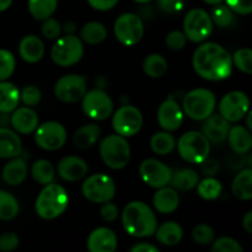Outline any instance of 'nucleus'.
I'll return each mask as SVG.
<instances>
[{
	"label": "nucleus",
	"instance_id": "nucleus-1",
	"mask_svg": "<svg viewBox=\"0 0 252 252\" xmlns=\"http://www.w3.org/2000/svg\"><path fill=\"white\" fill-rule=\"evenodd\" d=\"M192 64L196 73L209 81L225 80L233 73L231 54L216 42L201 44L194 51Z\"/></svg>",
	"mask_w": 252,
	"mask_h": 252
},
{
	"label": "nucleus",
	"instance_id": "nucleus-2",
	"mask_svg": "<svg viewBox=\"0 0 252 252\" xmlns=\"http://www.w3.org/2000/svg\"><path fill=\"white\" fill-rule=\"evenodd\" d=\"M122 225L128 235L147 238L154 235L158 221L154 212L148 204L140 201H133L123 208Z\"/></svg>",
	"mask_w": 252,
	"mask_h": 252
},
{
	"label": "nucleus",
	"instance_id": "nucleus-3",
	"mask_svg": "<svg viewBox=\"0 0 252 252\" xmlns=\"http://www.w3.org/2000/svg\"><path fill=\"white\" fill-rule=\"evenodd\" d=\"M69 204L68 192L61 185L49 184L39 192L34 203V209L39 218L52 220L61 217Z\"/></svg>",
	"mask_w": 252,
	"mask_h": 252
},
{
	"label": "nucleus",
	"instance_id": "nucleus-4",
	"mask_svg": "<svg viewBox=\"0 0 252 252\" xmlns=\"http://www.w3.org/2000/svg\"><path fill=\"white\" fill-rule=\"evenodd\" d=\"M100 157L107 167L121 170L128 165L130 160V147L125 137L110 134L101 142Z\"/></svg>",
	"mask_w": 252,
	"mask_h": 252
},
{
	"label": "nucleus",
	"instance_id": "nucleus-5",
	"mask_svg": "<svg viewBox=\"0 0 252 252\" xmlns=\"http://www.w3.org/2000/svg\"><path fill=\"white\" fill-rule=\"evenodd\" d=\"M84 56V44L75 34H64L58 37L52 46L51 58L57 65L68 68L75 65Z\"/></svg>",
	"mask_w": 252,
	"mask_h": 252
},
{
	"label": "nucleus",
	"instance_id": "nucleus-6",
	"mask_svg": "<svg viewBox=\"0 0 252 252\" xmlns=\"http://www.w3.org/2000/svg\"><path fill=\"white\" fill-rule=\"evenodd\" d=\"M216 96L208 89H194L184 97V112L194 121H204L216 110Z\"/></svg>",
	"mask_w": 252,
	"mask_h": 252
},
{
	"label": "nucleus",
	"instance_id": "nucleus-7",
	"mask_svg": "<svg viewBox=\"0 0 252 252\" xmlns=\"http://www.w3.org/2000/svg\"><path fill=\"white\" fill-rule=\"evenodd\" d=\"M176 147L180 157L189 164H202L211 153V143L201 132L196 130L185 133Z\"/></svg>",
	"mask_w": 252,
	"mask_h": 252
},
{
	"label": "nucleus",
	"instance_id": "nucleus-8",
	"mask_svg": "<svg viewBox=\"0 0 252 252\" xmlns=\"http://www.w3.org/2000/svg\"><path fill=\"white\" fill-rule=\"evenodd\" d=\"M83 196L93 203L111 202L116 196L115 180L106 174H95L85 179L81 186Z\"/></svg>",
	"mask_w": 252,
	"mask_h": 252
},
{
	"label": "nucleus",
	"instance_id": "nucleus-9",
	"mask_svg": "<svg viewBox=\"0 0 252 252\" xmlns=\"http://www.w3.org/2000/svg\"><path fill=\"white\" fill-rule=\"evenodd\" d=\"M213 32L211 15L203 9H192L184 19V33L187 39L194 43L206 41Z\"/></svg>",
	"mask_w": 252,
	"mask_h": 252
},
{
	"label": "nucleus",
	"instance_id": "nucleus-10",
	"mask_svg": "<svg viewBox=\"0 0 252 252\" xmlns=\"http://www.w3.org/2000/svg\"><path fill=\"white\" fill-rule=\"evenodd\" d=\"M115 36L123 46L132 47L142 41L144 36V24L138 15L126 12L120 15L113 26Z\"/></svg>",
	"mask_w": 252,
	"mask_h": 252
},
{
	"label": "nucleus",
	"instance_id": "nucleus-11",
	"mask_svg": "<svg viewBox=\"0 0 252 252\" xmlns=\"http://www.w3.org/2000/svg\"><path fill=\"white\" fill-rule=\"evenodd\" d=\"M84 113L89 118L94 121H105L111 117L113 113V101L101 89H94L91 91H86L84 97L81 98Z\"/></svg>",
	"mask_w": 252,
	"mask_h": 252
},
{
	"label": "nucleus",
	"instance_id": "nucleus-12",
	"mask_svg": "<svg viewBox=\"0 0 252 252\" xmlns=\"http://www.w3.org/2000/svg\"><path fill=\"white\" fill-rule=\"evenodd\" d=\"M143 126V115L135 106L123 105L115 112L112 127L116 134L129 138L139 133Z\"/></svg>",
	"mask_w": 252,
	"mask_h": 252
},
{
	"label": "nucleus",
	"instance_id": "nucleus-13",
	"mask_svg": "<svg viewBox=\"0 0 252 252\" xmlns=\"http://www.w3.org/2000/svg\"><path fill=\"white\" fill-rule=\"evenodd\" d=\"M34 142L41 149L47 152L61 149L66 142L65 127L56 121H48L38 125L34 130Z\"/></svg>",
	"mask_w": 252,
	"mask_h": 252
},
{
	"label": "nucleus",
	"instance_id": "nucleus-14",
	"mask_svg": "<svg viewBox=\"0 0 252 252\" xmlns=\"http://www.w3.org/2000/svg\"><path fill=\"white\" fill-rule=\"evenodd\" d=\"M88 89L85 76L79 74H68L57 80L54 84V95L59 101L74 103L84 97Z\"/></svg>",
	"mask_w": 252,
	"mask_h": 252
},
{
	"label": "nucleus",
	"instance_id": "nucleus-15",
	"mask_svg": "<svg viewBox=\"0 0 252 252\" xmlns=\"http://www.w3.org/2000/svg\"><path fill=\"white\" fill-rule=\"evenodd\" d=\"M250 111L249 96L243 91L228 93L219 102V115L230 122H239Z\"/></svg>",
	"mask_w": 252,
	"mask_h": 252
},
{
	"label": "nucleus",
	"instance_id": "nucleus-16",
	"mask_svg": "<svg viewBox=\"0 0 252 252\" xmlns=\"http://www.w3.org/2000/svg\"><path fill=\"white\" fill-rule=\"evenodd\" d=\"M140 179L145 185L153 189L167 186L171 180L172 171L166 164L158 159H145L139 166Z\"/></svg>",
	"mask_w": 252,
	"mask_h": 252
},
{
	"label": "nucleus",
	"instance_id": "nucleus-17",
	"mask_svg": "<svg viewBox=\"0 0 252 252\" xmlns=\"http://www.w3.org/2000/svg\"><path fill=\"white\" fill-rule=\"evenodd\" d=\"M158 122L166 132L179 129L184 122V111L172 96H169L161 102L158 110Z\"/></svg>",
	"mask_w": 252,
	"mask_h": 252
},
{
	"label": "nucleus",
	"instance_id": "nucleus-18",
	"mask_svg": "<svg viewBox=\"0 0 252 252\" xmlns=\"http://www.w3.org/2000/svg\"><path fill=\"white\" fill-rule=\"evenodd\" d=\"M88 171V162L81 158L75 157V155H69V157L63 158L57 166V172L61 176V179L68 182H75L84 179Z\"/></svg>",
	"mask_w": 252,
	"mask_h": 252
},
{
	"label": "nucleus",
	"instance_id": "nucleus-19",
	"mask_svg": "<svg viewBox=\"0 0 252 252\" xmlns=\"http://www.w3.org/2000/svg\"><path fill=\"white\" fill-rule=\"evenodd\" d=\"M38 116L31 107H17L10 115V126L20 134H31L38 127Z\"/></svg>",
	"mask_w": 252,
	"mask_h": 252
},
{
	"label": "nucleus",
	"instance_id": "nucleus-20",
	"mask_svg": "<svg viewBox=\"0 0 252 252\" xmlns=\"http://www.w3.org/2000/svg\"><path fill=\"white\" fill-rule=\"evenodd\" d=\"M230 125L226 120H224L220 115H211L204 120L202 127V134L208 139V142L213 144H220L228 137Z\"/></svg>",
	"mask_w": 252,
	"mask_h": 252
},
{
	"label": "nucleus",
	"instance_id": "nucleus-21",
	"mask_svg": "<svg viewBox=\"0 0 252 252\" xmlns=\"http://www.w3.org/2000/svg\"><path fill=\"white\" fill-rule=\"evenodd\" d=\"M117 236L108 228H97L88 238L89 252H116Z\"/></svg>",
	"mask_w": 252,
	"mask_h": 252
},
{
	"label": "nucleus",
	"instance_id": "nucleus-22",
	"mask_svg": "<svg viewBox=\"0 0 252 252\" xmlns=\"http://www.w3.org/2000/svg\"><path fill=\"white\" fill-rule=\"evenodd\" d=\"M19 53L22 61H25L26 63H37L44 56L43 41L34 34H27L20 42Z\"/></svg>",
	"mask_w": 252,
	"mask_h": 252
},
{
	"label": "nucleus",
	"instance_id": "nucleus-23",
	"mask_svg": "<svg viewBox=\"0 0 252 252\" xmlns=\"http://www.w3.org/2000/svg\"><path fill=\"white\" fill-rule=\"evenodd\" d=\"M22 142L14 129L0 127V159H12L20 157Z\"/></svg>",
	"mask_w": 252,
	"mask_h": 252
},
{
	"label": "nucleus",
	"instance_id": "nucleus-24",
	"mask_svg": "<svg viewBox=\"0 0 252 252\" xmlns=\"http://www.w3.org/2000/svg\"><path fill=\"white\" fill-rule=\"evenodd\" d=\"M2 181L9 186H19L27 177V164L22 158L16 157L5 164L1 171Z\"/></svg>",
	"mask_w": 252,
	"mask_h": 252
},
{
	"label": "nucleus",
	"instance_id": "nucleus-25",
	"mask_svg": "<svg viewBox=\"0 0 252 252\" xmlns=\"http://www.w3.org/2000/svg\"><path fill=\"white\" fill-rule=\"evenodd\" d=\"M153 204L159 213H174L180 204V196L172 187H161L158 189L157 193L153 197Z\"/></svg>",
	"mask_w": 252,
	"mask_h": 252
},
{
	"label": "nucleus",
	"instance_id": "nucleus-26",
	"mask_svg": "<svg viewBox=\"0 0 252 252\" xmlns=\"http://www.w3.org/2000/svg\"><path fill=\"white\" fill-rule=\"evenodd\" d=\"M229 145L236 154H248L252 148L251 130L244 126H234L228 133Z\"/></svg>",
	"mask_w": 252,
	"mask_h": 252
},
{
	"label": "nucleus",
	"instance_id": "nucleus-27",
	"mask_svg": "<svg viewBox=\"0 0 252 252\" xmlns=\"http://www.w3.org/2000/svg\"><path fill=\"white\" fill-rule=\"evenodd\" d=\"M155 236L159 243L166 246L177 245L184 238V229L176 221H166L155 230Z\"/></svg>",
	"mask_w": 252,
	"mask_h": 252
},
{
	"label": "nucleus",
	"instance_id": "nucleus-28",
	"mask_svg": "<svg viewBox=\"0 0 252 252\" xmlns=\"http://www.w3.org/2000/svg\"><path fill=\"white\" fill-rule=\"evenodd\" d=\"M20 103V90L7 80L0 81V112L11 113Z\"/></svg>",
	"mask_w": 252,
	"mask_h": 252
},
{
	"label": "nucleus",
	"instance_id": "nucleus-29",
	"mask_svg": "<svg viewBox=\"0 0 252 252\" xmlns=\"http://www.w3.org/2000/svg\"><path fill=\"white\" fill-rule=\"evenodd\" d=\"M101 135V128L96 123L84 125L74 133L73 142L78 149H89L98 140Z\"/></svg>",
	"mask_w": 252,
	"mask_h": 252
},
{
	"label": "nucleus",
	"instance_id": "nucleus-30",
	"mask_svg": "<svg viewBox=\"0 0 252 252\" xmlns=\"http://www.w3.org/2000/svg\"><path fill=\"white\" fill-rule=\"evenodd\" d=\"M233 194L240 201L252 199V170L251 167L243 169L234 179L231 185Z\"/></svg>",
	"mask_w": 252,
	"mask_h": 252
},
{
	"label": "nucleus",
	"instance_id": "nucleus-31",
	"mask_svg": "<svg viewBox=\"0 0 252 252\" xmlns=\"http://www.w3.org/2000/svg\"><path fill=\"white\" fill-rule=\"evenodd\" d=\"M199 182L198 172L192 169L177 170L171 175L170 184L177 191H191Z\"/></svg>",
	"mask_w": 252,
	"mask_h": 252
},
{
	"label": "nucleus",
	"instance_id": "nucleus-32",
	"mask_svg": "<svg viewBox=\"0 0 252 252\" xmlns=\"http://www.w3.org/2000/svg\"><path fill=\"white\" fill-rule=\"evenodd\" d=\"M176 148V139L170 132H158L150 138V149L158 155H169Z\"/></svg>",
	"mask_w": 252,
	"mask_h": 252
},
{
	"label": "nucleus",
	"instance_id": "nucleus-33",
	"mask_svg": "<svg viewBox=\"0 0 252 252\" xmlns=\"http://www.w3.org/2000/svg\"><path fill=\"white\" fill-rule=\"evenodd\" d=\"M31 16L37 21L52 17L58 6V0H29L27 2Z\"/></svg>",
	"mask_w": 252,
	"mask_h": 252
},
{
	"label": "nucleus",
	"instance_id": "nucleus-34",
	"mask_svg": "<svg viewBox=\"0 0 252 252\" xmlns=\"http://www.w3.org/2000/svg\"><path fill=\"white\" fill-rule=\"evenodd\" d=\"M81 41L88 44H100L107 37V30L101 22L91 21L83 26L80 31Z\"/></svg>",
	"mask_w": 252,
	"mask_h": 252
},
{
	"label": "nucleus",
	"instance_id": "nucleus-35",
	"mask_svg": "<svg viewBox=\"0 0 252 252\" xmlns=\"http://www.w3.org/2000/svg\"><path fill=\"white\" fill-rule=\"evenodd\" d=\"M31 176L37 184L46 186V185L52 184L54 181L56 170H54L52 162L48 161V160H37L31 167Z\"/></svg>",
	"mask_w": 252,
	"mask_h": 252
},
{
	"label": "nucleus",
	"instance_id": "nucleus-36",
	"mask_svg": "<svg viewBox=\"0 0 252 252\" xmlns=\"http://www.w3.org/2000/svg\"><path fill=\"white\" fill-rule=\"evenodd\" d=\"M143 70L149 78L159 79L165 75L167 70V62L162 56L157 53L149 54L143 61Z\"/></svg>",
	"mask_w": 252,
	"mask_h": 252
},
{
	"label": "nucleus",
	"instance_id": "nucleus-37",
	"mask_svg": "<svg viewBox=\"0 0 252 252\" xmlns=\"http://www.w3.org/2000/svg\"><path fill=\"white\" fill-rule=\"evenodd\" d=\"M20 206L11 193L0 189V220H12L17 217Z\"/></svg>",
	"mask_w": 252,
	"mask_h": 252
},
{
	"label": "nucleus",
	"instance_id": "nucleus-38",
	"mask_svg": "<svg viewBox=\"0 0 252 252\" xmlns=\"http://www.w3.org/2000/svg\"><path fill=\"white\" fill-rule=\"evenodd\" d=\"M197 192H198L199 197L206 201H213L217 199L221 194L223 191V185L219 180L212 177H206L204 180L199 181L197 184Z\"/></svg>",
	"mask_w": 252,
	"mask_h": 252
},
{
	"label": "nucleus",
	"instance_id": "nucleus-39",
	"mask_svg": "<svg viewBox=\"0 0 252 252\" xmlns=\"http://www.w3.org/2000/svg\"><path fill=\"white\" fill-rule=\"evenodd\" d=\"M211 19L213 25L218 27H229L234 21V14L226 5L218 4L213 9L211 15Z\"/></svg>",
	"mask_w": 252,
	"mask_h": 252
},
{
	"label": "nucleus",
	"instance_id": "nucleus-40",
	"mask_svg": "<svg viewBox=\"0 0 252 252\" xmlns=\"http://www.w3.org/2000/svg\"><path fill=\"white\" fill-rule=\"evenodd\" d=\"M234 65L243 73L250 75L252 73V51L250 48H240L231 57Z\"/></svg>",
	"mask_w": 252,
	"mask_h": 252
},
{
	"label": "nucleus",
	"instance_id": "nucleus-41",
	"mask_svg": "<svg viewBox=\"0 0 252 252\" xmlns=\"http://www.w3.org/2000/svg\"><path fill=\"white\" fill-rule=\"evenodd\" d=\"M16 61L14 54L7 49H0V81H5L14 74Z\"/></svg>",
	"mask_w": 252,
	"mask_h": 252
},
{
	"label": "nucleus",
	"instance_id": "nucleus-42",
	"mask_svg": "<svg viewBox=\"0 0 252 252\" xmlns=\"http://www.w3.org/2000/svg\"><path fill=\"white\" fill-rule=\"evenodd\" d=\"M214 238H216L214 229L208 224H198V225L194 226L193 231H192V239L198 245H209V244L213 243Z\"/></svg>",
	"mask_w": 252,
	"mask_h": 252
},
{
	"label": "nucleus",
	"instance_id": "nucleus-43",
	"mask_svg": "<svg viewBox=\"0 0 252 252\" xmlns=\"http://www.w3.org/2000/svg\"><path fill=\"white\" fill-rule=\"evenodd\" d=\"M211 252H244L243 246L230 236H223L213 243Z\"/></svg>",
	"mask_w": 252,
	"mask_h": 252
},
{
	"label": "nucleus",
	"instance_id": "nucleus-44",
	"mask_svg": "<svg viewBox=\"0 0 252 252\" xmlns=\"http://www.w3.org/2000/svg\"><path fill=\"white\" fill-rule=\"evenodd\" d=\"M42 94L37 86L29 85L20 91V101L27 107H33L41 101Z\"/></svg>",
	"mask_w": 252,
	"mask_h": 252
},
{
	"label": "nucleus",
	"instance_id": "nucleus-45",
	"mask_svg": "<svg viewBox=\"0 0 252 252\" xmlns=\"http://www.w3.org/2000/svg\"><path fill=\"white\" fill-rule=\"evenodd\" d=\"M41 32L43 37H46L47 39H54L56 41L58 37H61L62 26L56 19L48 17V19L43 20V22H42Z\"/></svg>",
	"mask_w": 252,
	"mask_h": 252
},
{
	"label": "nucleus",
	"instance_id": "nucleus-46",
	"mask_svg": "<svg viewBox=\"0 0 252 252\" xmlns=\"http://www.w3.org/2000/svg\"><path fill=\"white\" fill-rule=\"evenodd\" d=\"M187 38L182 31H171L166 36L165 43H166L167 48L171 51H181L186 46Z\"/></svg>",
	"mask_w": 252,
	"mask_h": 252
},
{
	"label": "nucleus",
	"instance_id": "nucleus-47",
	"mask_svg": "<svg viewBox=\"0 0 252 252\" xmlns=\"http://www.w3.org/2000/svg\"><path fill=\"white\" fill-rule=\"evenodd\" d=\"M20 240L15 233H4L0 235V251L12 252L17 249Z\"/></svg>",
	"mask_w": 252,
	"mask_h": 252
},
{
	"label": "nucleus",
	"instance_id": "nucleus-48",
	"mask_svg": "<svg viewBox=\"0 0 252 252\" xmlns=\"http://www.w3.org/2000/svg\"><path fill=\"white\" fill-rule=\"evenodd\" d=\"M226 6L236 14L249 15L252 12V0H226Z\"/></svg>",
	"mask_w": 252,
	"mask_h": 252
},
{
	"label": "nucleus",
	"instance_id": "nucleus-49",
	"mask_svg": "<svg viewBox=\"0 0 252 252\" xmlns=\"http://www.w3.org/2000/svg\"><path fill=\"white\" fill-rule=\"evenodd\" d=\"M158 6L166 14H177L185 7V0H157Z\"/></svg>",
	"mask_w": 252,
	"mask_h": 252
},
{
	"label": "nucleus",
	"instance_id": "nucleus-50",
	"mask_svg": "<svg viewBox=\"0 0 252 252\" xmlns=\"http://www.w3.org/2000/svg\"><path fill=\"white\" fill-rule=\"evenodd\" d=\"M101 218L105 221H115L118 218V208L117 206L112 203V202H106L102 203V207L100 209Z\"/></svg>",
	"mask_w": 252,
	"mask_h": 252
},
{
	"label": "nucleus",
	"instance_id": "nucleus-51",
	"mask_svg": "<svg viewBox=\"0 0 252 252\" xmlns=\"http://www.w3.org/2000/svg\"><path fill=\"white\" fill-rule=\"evenodd\" d=\"M91 7L98 11H108L117 5L118 0H88Z\"/></svg>",
	"mask_w": 252,
	"mask_h": 252
},
{
	"label": "nucleus",
	"instance_id": "nucleus-52",
	"mask_svg": "<svg viewBox=\"0 0 252 252\" xmlns=\"http://www.w3.org/2000/svg\"><path fill=\"white\" fill-rule=\"evenodd\" d=\"M201 165H202V171H203L204 175H207V177H212L214 176V175L218 174L219 164L217 160H212L207 158Z\"/></svg>",
	"mask_w": 252,
	"mask_h": 252
},
{
	"label": "nucleus",
	"instance_id": "nucleus-53",
	"mask_svg": "<svg viewBox=\"0 0 252 252\" xmlns=\"http://www.w3.org/2000/svg\"><path fill=\"white\" fill-rule=\"evenodd\" d=\"M129 252H160V251L158 250V248H155L154 245H152V244L139 243L137 244V245L133 246Z\"/></svg>",
	"mask_w": 252,
	"mask_h": 252
},
{
	"label": "nucleus",
	"instance_id": "nucleus-54",
	"mask_svg": "<svg viewBox=\"0 0 252 252\" xmlns=\"http://www.w3.org/2000/svg\"><path fill=\"white\" fill-rule=\"evenodd\" d=\"M243 226L249 234L252 233V212L249 211L243 218Z\"/></svg>",
	"mask_w": 252,
	"mask_h": 252
},
{
	"label": "nucleus",
	"instance_id": "nucleus-55",
	"mask_svg": "<svg viewBox=\"0 0 252 252\" xmlns=\"http://www.w3.org/2000/svg\"><path fill=\"white\" fill-rule=\"evenodd\" d=\"M62 31L65 32V34H74V32L76 31L75 22L66 21L65 24H64V26H63V29H62Z\"/></svg>",
	"mask_w": 252,
	"mask_h": 252
},
{
	"label": "nucleus",
	"instance_id": "nucleus-56",
	"mask_svg": "<svg viewBox=\"0 0 252 252\" xmlns=\"http://www.w3.org/2000/svg\"><path fill=\"white\" fill-rule=\"evenodd\" d=\"M10 125V115L9 113L0 112V127H7Z\"/></svg>",
	"mask_w": 252,
	"mask_h": 252
},
{
	"label": "nucleus",
	"instance_id": "nucleus-57",
	"mask_svg": "<svg viewBox=\"0 0 252 252\" xmlns=\"http://www.w3.org/2000/svg\"><path fill=\"white\" fill-rule=\"evenodd\" d=\"M12 4V0H0V12L9 9Z\"/></svg>",
	"mask_w": 252,
	"mask_h": 252
},
{
	"label": "nucleus",
	"instance_id": "nucleus-58",
	"mask_svg": "<svg viewBox=\"0 0 252 252\" xmlns=\"http://www.w3.org/2000/svg\"><path fill=\"white\" fill-rule=\"evenodd\" d=\"M251 116H252V112L249 111L248 113H246V117H248V121H246V128H248L249 130H252V125H251Z\"/></svg>",
	"mask_w": 252,
	"mask_h": 252
},
{
	"label": "nucleus",
	"instance_id": "nucleus-59",
	"mask_svg": "<svg viewBox=\"0 0 252 252\" xmlns=\"http://www.w3.org/2000/svg\"><path fill=\"white\" fill-rule=\"evenodd\" d=\"M204 2H207V4L209 5H218V4H221L223 2V0H203Z\"/></svg>",
	"mask_w": 252,
	"mask_h": 252
},
{
	"label": "nucleus",
	"instance_id": "nucleus-60",
	"mask_svg": "<svg viewBox=\"0 0 252 252\" xmlns=\"http://www.w3.org/2000/svg\"><path fill=\"white\" fill-rule=\"evenodd\" d=\"M133 1L140 2V4H144V2H149V1H152V0H133Z\"/></svg>",
	"mask_w": 252,
	"mask_h": 252
}]
</instances>
